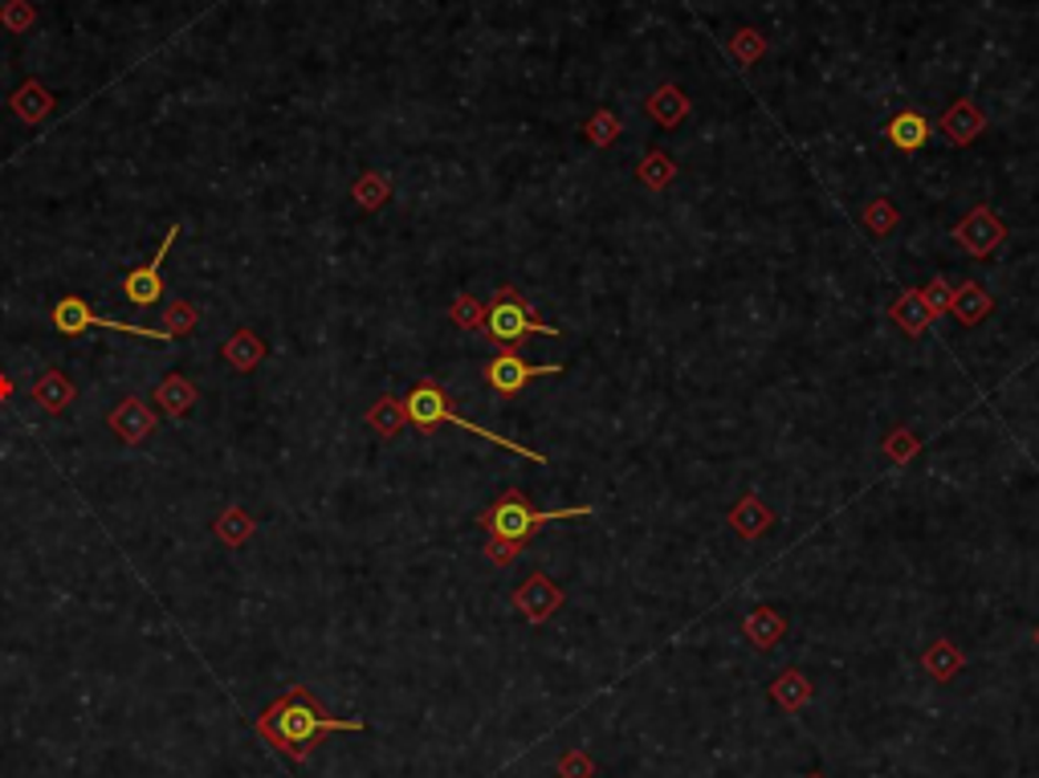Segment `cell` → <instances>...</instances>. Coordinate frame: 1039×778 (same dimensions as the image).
<instances>
[{
  "instance_id": "obj_1",
  "label": "cell",
  "mask_w": 1039,
  "mask_h": 778,
  "mask_svg": "<svg viewBox=\"0 0 1039 778\" xmlns=\"http://www.w3.org/2000/svg\"><path fill=\"white\" fill-rule=\"evenodd\" d=\"M364 729H367V721H359V717H330L306 689L282 693V697L257 717V734L274 741L282 754H289L294 762H306V754H310L326 734H364Z\"/></svg>"
},
{
  "instance_id": "obj_2",
  "label": "cell",
  "mask_w": 1039,
  "mask_h": 778,
  "mask_svg": "<svg viewBox=\"0 0 1039 778\" xmlns=\"http://www.w3.org/2000/svg\"><path fill=\"white\" fill-rule=\"evenodd\" d=\"M404 416H408V424H412L416 432H425V437H432L440 424H457V428H465V432H477V437H486V440H493V444H501V449H510L513 457H522V461H530V464H547V461H551L547 452L527 449V444H518V440H506V437H498V432H489L486 424L465 420V416L449 403V391L440 388L437 379H420V383L408 391V400H404Z\"/></svg>"
},
{
  "instance_id": "obj_3",
  "label": "cell",
  "mask_w": 1039,
  "mask_h": 778,
  "mask_svg": "<svg viewBox=\"0 0 1039 778\" xmlns=\"http://www.w3.org/2000/svg\"><path fill=\"white\" fill-rule=\"evenodd\" d=\"M591 505H567V510H534L522 490H506L498 502L477 514V526L486 530L489 539H506L527 546L547 522H571V518H591Z\"/></svg>"
},
{
  "instance_id": "obj_4",
  "label": "cell",
  "mask_w": 1039,
  "mask_h": 778,
  "mask_svg": "<svg viewBox=\"0 0 1039 778\" xmlns=\"http://www.w3.org/2000/svg\"><path fill=\"white\" fill-rule=\"evenodd\" d=\"M481 330H486V339L498 342V347H522L530 335H547V339H559V335H563V327L542 323L539 310L518 294V286H498L493 301L486 306Z\"/></svg>"
},
{
  "instance_id": "obj_5",
  "label": "cell",
  "mask_w": 1039,
  "mask_h": 778,
  "mask_svg": "<svg viewBox=\"0 0 1039 778\" xmlns=\"http://www.w3.org/2000/svg\"><path fill=\"white\" fill-rule=\"evenodd\" d=\"M539 376H563V364L534 367L518 355V347H501V351L486 364V383H489V391H498L501 400H518V396H522V391H527Z\"/></svg>"
},
{
  "instance_id": "obj_6",
  "label": "cell",
  "mask_w": 1039,
  "mask_h": 778,
  "mask_svg": "<svg viewBox=\"0 0 1039 778\" xmlns=\"http://www.w3.org/2000/svg\"><path fill=\"white\" fill-rule=\"evenodd\" d=\"M1007 233H1011L1007 221H1002L995 208H987V204H978L975 213H966L962 221L954 225V240H958L970 257H978V262L999 249L1002 240H1007Z\"/></svg>"
},
{
  "instance_id": "obj_7",
  "label": "cell",
  "mask_w": 1039,
  "mask_h": 778,
  "mask_svg": "<svg viewBox=\"0 0 1039 778\" xmlns=\"http://www.w3.org/2000/svg\"><path fill=\"white\" fill-rule=\"evenodd\" d=\"M513 607L522 612V620L527 624H547L559 607H563V587L554 583L551 575H542V571H534V575L522 583V587L513 591Z\"/></svg>"
},
{
  "instance_id": "obj_8",
  "label": "cell",
  "mask_w": 1039,
  "mask_h": 778,
  "mask_svg": "<svg viewBox=\"0 0 1039 778\" xmlns=\"http://www.w3.org/2000/svg\"><path fill=\"white\" fill-rule=\"evenodd\" d=\"M180 237V225H167V233H163V245L155 249V257H151L143 269H131L123 281L126 298L135 301V306H155L163 294V262H167V253H172V245H176Z\"/></svg>"
},
{
  "instance_id": "obj_9",
  "label": "cell",
  "mask_w": 1039,
  "mask_h": 778,
  "mask_svg": "<svg viewBox=\"0 0 1039 778\" xmlns=\"http://www.w3.org/2000/svg\"><path fill=\"white\" fill-rule=\"evenodd\" d=\"M938 131L950 139L954 147H970L982 131H987V114L978 111L975 99H958L946 106V114L938 119Z\"/></svg>"
},
{
  "instance_id": "obj_10",
  "label": "cell",
  "mask_w": 1039,
  "mask_h": 778,
  "mask_svg": "<svg viewBox=\"0 0 1039 778\" xmlns=\"http://www.w3.org/2000/svg\"><path fill=\"white\" fill-rule=\"evenodd\" d=\"M726 522H730V530L738 534V539H746V542H758L766 534V530L775 526V514H771V505L758 498L754 490H746L738 498V502L730 505V514H726Z\"/></svg>"
},
{
  "instance_id": "obj_11",
  "label": "cell",
  "mask_w": 1039,
  "mask_h": 778,
  "mask_svg": "<svg viewBox=\"0 0 1039 778\" xmlns=\"http://www.w3.org/2000/svg\"><path fill=\"white\" fill-rule=\"evenodd\" d=\"M889 323L902 330L905 339H921V335L934 327V315H929V306H926V298H921V289H902V294L893 298Z\"/></svg>"
},
{
  "instance_id": "obj_12",
  "label": "cell",
  "mask_w": 1039,
  "mask_h": 778,
  "mask_svg": "<svg viewBox=\"0 0 1039 778\" xmlns=\"http://www.w3.org/2000/svg\"><path fill=\"white\" fill-rule=\"evenodd\" d=\"M644 111L652 114V123H656V126L673 131V126H681L689 119L693 102L685 99V90L676 86V82H661V86H656L649 99H644Z\"/></svg>"
},
{
  "instance_id": "obj_13",
  "label": "cell",
  "mask_w": 1039,
  "mask_h": 778,
  "mask_svg": "<svg viewBox=\"0 0 1039 778\" xmlns=\"http://www.w3.org/2000/svg\"><path fill=\"white\" fill-rule=\"evenodd\" d=\"M742 636L758 648V653H771L783 636H787V615L778 612V607H751L746 612V620H742Z\"/></svg>"
},
{
  "instance_id": "obj_14",
  "label": "cell",
  "mask_w": 1039,
  "mask_h": 778,
  "mask_svg": "<svg viewBox=\"0 0 1039 778\" xmlns=\"http://www.w3.org/2000/svg\"><path fill=\"white\" fill-rule=\"evenodd\" d=\"M106 424H111V432L119 440L139 444V440H147L151 432H155V416H151V408L143 400H123L111 416H106Z\"/></svg>"
},
{
  "instance_id": "obj_15",
  "label": "cell",
  "mask_w": 1039,
  "mask_h": 778,
  "mask_svg": "<svg viewBox=\"0 0 1039 778\" xmlns=\"http://www.w3.org/2000/svg\"><path fill=\"white\" fill-rule=\"evenodd\" d=\"M990 310H995V294H987L982 281H962V286H954L950 318H958L962 327H978Z\"/></svg>"
},
{
  "instance_id": "obj_16",
  "label": "cell",
  "mask_w": 1039,
  "mask_h": 778,
  "mask_svg": "<svg viewBox=\"0 0 1039 778\" xmlns=\"http://www.w3.org/2000/svg\"><path fill=\"white\" fill-rule=\"evenodd\" d=\"M885 139L897 151H921L929 143V119L921 111H914V106H905V111H897L885 123Z\"/></svg>"
},
{
  "instance_id": "obj_17",
  "label": "cell",
  "mask_w": 1039,
  "mask_h": 778,
  "mask_svg": "<svg viewBox=\"0 0 1039 778\" xmlns=\"http://www.w3.org/2000/svg\"><path fill=\"white\" fill-rule=\"evenodd\" d=\"M771 697H775L778 709L787 714H799L803 705L812 702V680L803 677L799 668H783L775 680H771Z\"/></svg>"
},
{
  "instance_id": "obj_18",
  "label": "cell",
  "mask_w": 1039,
  "mask_h": 778,
  "mask_svg": "<svg viewBox=\"0 0 1039 778\" xmlns=\"http://www.w3.org/2000/svg\"><path fill=\"white\" fill-rule=\"evenodd\" d=\"M921 665H926L929 677L946 685V680H954V677H958V673L966 668V656H962V648H958V644L941 636V641H934V644L926 648V656H921Z\"/></svg>"
},
{
  "instance_id": "obj_19",
  "label": "cell",
  "mask_w": 1039,
  "mask_h": 778,
  "mask_svg": "<svg viewBox=\"0 0 1039 778\" xmlns=\"http://www.w3.org/2000/svg\"><path fill=\"white\" fill-rule=\"evenodd\" d=\"M221 359H225L228 367H237V371H253V367L265 359V342L257 339L249 327H241L233 339H225V347H221Z\"/></svg>"
},
{
  "instance_id": "obj_20",
  "label": "cell",
  "mask_w": 1039,
  "mask_h": 778,
  "mask_svg": "<svg viewBox=\"0 0 1039 778\" xmlns=\"http://www.w3.org/2000/svg\"><path fill=\"white\" fill-rule=\"evenodd\" d=\"M636 180L644 184V188L664 192L676 180L673 155H669V151H661V147H649V151H644V160L636 164Z\"/></svg>"
},
{
  "instance_id": "obj_21",
  "label": "cell",
  "mask_w": 1039,
  "mask_h": 778,
  "mask_svg": "<svg viewBox=\"0 0 1039 778\" xmlns=\"http://www.w3.org/2000/svg\"><path fill=\"white\" fill-rule=\"evenodd\" d=\"M9 102H13V111L21 114V119H26L29 126L41 123V119H45V114L53 111V94H50L45 86H41V82H33V78H29L26 86H17V90H13V99H9Z\"/></svg>"
},
{
  "instance_id": "obj_22",
  "label": "cell",
  "mask_w": 1039,
  "mask_h": 778,
  "mask_svg": "<svg viewBox=\"0 0 1039 778\" xmlns=\"http://www.w3.org/2000/svg\"><path fill=\"white\" fill-rule=\"evenodd\" d=\"M33 396H38V403L45 408V412L58 416V412H65V408L74 403L78 391H74V383L62 376V371H50V376H41V383L33 388Z\"/></svg>"
},
{
  "instance_id": "obj_23",
  "label": "cell",
  "mask_w": 1039,
  "mask_h": 778,
  "mask_svg": "<svg viewBox=\"0 0 1039 778\" xmlns=\"http://www.w3.org/2000/svg\"><path fill=\"white\" fill-rule=\"evenodd\" d=\"M155 403L163 408V416H184L196 403V388L184 376H167L155 388Z\"/></svg>"
},
{
  "instance_id": "obj_24",
  "label": "cell",
  "mask_w": 1039,
  "mask_h": 778,
  "mask_svg": "<svg viewBox=\"0 0 1039 778\" xmlns=\"http://www.w3.org/2000/svg\"><path fill=\"white\" fill-rule=\"evenodd\" d=\"M90 315H94V310H90L82 298H62L53 306V330L65 335V339H78V335L90 327Z\"/></svg>"
},
{
  "instance_id": "obj_25",
  "label": "cell",
  "mask_w": 1039,
  "mask_h": 778,
  "mask_svg": "<svg viewBox=\"0 0 1039 778\" xmlns=\"http://www.w3.org/2000/svg\"><path fill=\"white\" fill-rule=\"evenodd\" d=\"M352 196L364 213H376V208H384V204L391 201V184H388V176H379V172H364V176L352 184Z\"/></svg>"
},
{
  "instance_id": "obj_26",
  "label": "cell",
  "mask_w": 1039,
  "mask_h": 778,
  "mask_svg": "<svg viewBox=\"0 0 1039 778\" xmlns=\"http://www.w3.org/2000/svg\"><path fill=\"white\" fill-rule=\"evenodd\" d=\"M860 225L868 228L873 237H889L893 228L902 225V213H897V204H893L889 196H877V201H868V204H864Z\"/></svg>"
},
{
  "instance_id": "obj_27",
  "label": "cell",
  "mask_w": 1039,
  "mask_h": 778,
  "mask_svg": "<svg viewBox=\"0 0 1039 778\" xmlns=\"http://www.w3.org/2000/svg\"><path fill=\"white\" fill-rule=\"evenodd\" d=\"M367 424L376 428V437H384V440H391V437H400V428L408 424V416H404V403L400 400H391V396H384V400L367 412Z\"/></svg>"
},
{
  "instance_id": "obj_28",
  "label": "cell",
  "mask_w": 1039,
  "mask_h": 778,
  "mask_svg": "<svg viewBox=\"0 0 1039 778\" xmlns=\"http://www.w3.org/2000/svg\"><path fill=\"white\" fill-rule=\"evenodd\" d=\"M620 131H624V123H620V114L608 111V106L595 111L588 123H583V139H588L591 147H612L615 139H620Z\"/></svg>"
},
{
  "instance_id": "obj_29",
  "label": "cell",
  "mask_w": 1039,
  "mask_h": 778,
  "mask_svg": "<svg viewBox=\"0 0 1039 778\" xmlns=\"http://www.w3.org/2000/svg\"><path fill=\"white\" fill-rule=\"evenodd\" d=\"M726 53L742 65V70H746V65H754L766 53V38L758 33V29H738V33L726 41Z\"/></svg>"
},
{
  "instance_id": "obj_30",
  "label": "cell",
  "mask_w": 1039,
  "mask_h": 778,
  "mask_svg": "<svg viewBox=\"0 0 1039 778\" xmlns=\"http://www.w3.org/2000/svg\"><path fill=\"white\" fill-rule=\"evenodd\" d=\"M253 534V518L245 514V510H237V505H228L225 514L216 518V539L228 542V546H245Z\"/></svg>"
},
{
  "instance_id": "obj_31",
  "label": "cell",
  "mask_w": 1039,
  "mask_h": 778,
  "mask_svg": "<svg viewBox=\"0 0 1039 778\" xmlns=\"http://www.w3.org/2000/svg\"><path fill=\"white\" fill-rule=\"evenodd\" d=\"M880 452L889 457L893 464H909L921 452V437H917L914 428H893L889 437H885V444H880Z\"/></svg>"
},
{
  "instance_id": "obj_32",
  "label": "cell",
  "mask_w": 1039,
  "mask_h": 778,
  "mask_svg": "<svg viewBox=\"0 0 1039 778\" xmlns=\"http://www.w3.org/2000/svg\"><path fill=\"white\" fill-rule=\"evenodd\" d=\"M449 318H452V327L481 330V323H486V306H481L473 294H457V301L449 306Z\"/></svg>"
},
{
  "instance_id": "obj_33",
  "label": "cell",
  "mask_w": 1039,
  "mask_h": 778,
  "mask_svg": "<svg viewBox=\"0 0 1039 778\" xmlns=\"http://www.w3.org/2000/svg\"><path fill=\"white\" fill-rule=\"evenodd\" d=\"M33 21H38L33 0H4V9H0V25L9 29V33H26V29H33Z\"/></svg>"
},
{
  "instance_id": "obj_34",
  "label": "cell",
  "mask_w": 1039,
  "mask_h": 778,
  "mask_svg": "<svg viewBox=\"0 0 1039 778\" xmlns=\"http://www.w3.org/2000/svg\"><path fill=\"white\" fill-rule=\"evenodd\" d=\"M921 298H926V306H929V315L934 318H941V315H950V298H954V286L946 281V277H929V286L921 289Z\"/></svg>"
},
{
  "instance_id": "obj_35",
  "label": "cell",
  "mask_w": 1039,
  "mask_h": 778,
  "mask_svg": "<svg viewBox=\"0 0 1039 778\" xmlns=\"http://www.w3.org/2000/svg\"><path fill=\"white\" fill-rule=\"evenodd\" d=\"M192 327H196V310H192L189 301H176V306L167 310V318H163V330H167V339H180V335H189Z\"/></svg>"
},
{
  "instance_id": "obj_36",
  "label": "cell",
  "mask_w": 1039,
  "mask_h": 778,
  "mask_svg": "<svg viewBox=\"0 0 1039 778\" xmlns=\"http://www.w3.org/2000/svg\"><path fill=\"white\" fill-rule=\"evenodd\" d=\"M554 770H559V778H591L595 775V762H591L583 750H567Z\"/></svg>"
},
{
  "instance_id": "obj_37",
  "label": "cell",
  "mask_w": 1039,
  "mask_h": 778,
  "mask_svg": "<svg viewBox=\"0 0 1039 778\" xmlns=\"http://www.w3.org/2000/svg\"><path fill=\"white\" fill-rule=\"evenodd\" d=\"M486 554H489V563L493 566H510L518 554H522V546L518 542H506V539H489L486 542Z\"/></svg>"
},
{
  "instance_id": "obj_38",
  "label": "cell",
  "mask_w": 1039,
  "mask_h": 778,
  "mask_svg": "<svg viewBox=\"0 0 1039 778\" xmlns=\"http://www.w3.org/2000/svg\"><path fill=\"white\" fill-rule=\"evenodd\" d=\"M9 396H13V379L0 376V400H9Z\"/></svg>"
},
{
  "instance_id": "obj_39",
  "label": "cell",
  "mask_w": 1039,
  "mask_h": 778,
  "mask_svg": "<svg viewBox=\"0 0 1039 778\" xmlns=\"http://www.w3.org/2000/svg\"><path fill=\"white\" fill-rule=\"evenodd\" d=\"M807 778H824V775H807Z\"/></svg>"
},
{
  "instance_id": "obj_40",
  "label": "cell",
  "mask_w": 1039,
  "mask_h": 778,
  "mask_svg": "<svg viewBox=\"0 0 1039 778\" xmlns=\"http://www.w3.org/2000/svg\"><path fill=\"white\" fill-rule=\"evenodd\" d=\"M1036 644H1039V628H1036Z\"/></svg>"
}]
</instances>
